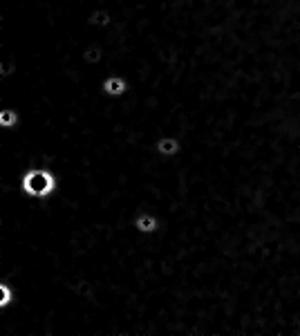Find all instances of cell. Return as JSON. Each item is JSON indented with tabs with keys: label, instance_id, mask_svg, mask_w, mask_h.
Here are the masks:
<instances>
[{
	"label": "cell",
	"instance_id": "obj_2",
	"mask_svg": "<svg viewBox=\"0 0 300 336\" xmlns=\"http://www.w3.org/2000/svg\"><path fill=\"white\" fill-rule=\"evenodd\" d=\"M157 148H159V153H162V155L170 157V155H177L179 143H177V139H173V137H164V139H159Z\"/></svg>",
	"mask_w": 300,
	"mask_h": 336
},
{
	"label": "cell",
	"instance_id": "obj_3",
	"mask_svg": "<svg viewBox=\"0 0 300 336\" xmlns=\"http://www.w3.org/2000/svg\"><path fill=\"white\" fill-rule=\"evenodd\" d=\"M137 224H139V231H146V233L157 229V220H155L153 215H141V218L137 220Z\"/></svg>",
	"mask_w": 300,
	"mask_h": 336
},
{
	"label": "cell",
	"instance_id": "obj_4",
	"mask_svg": "<svg viewBox=\"0 0 300 336\" xmlns=\"http://www.w3.org/2000/svg\"><path fill=\"white\" fill-rule=\"evenodd\" d=\"M106 90L108 92H121V90H126V85H123V81H119V79H110V81L106 83Z\"/></svg>",
	"mask_w": 300,
	"mask_h": 336
},
{
	"label": "cell",
	"instance_id": "obj_1",
	"mask_svg": "<svg viewBox=\"0 0 300 336\" xmlns=\"http://www.w3.org/2000/svg\"><path fill=\"white\" fill-rule=\"evenodd\" d=\"M21 186L29 197L45 199L56 191V177L47 168H31V170H27V173L23 175Z\"/></svg>",
	"mask_w": 300,
	"mask_h": 336
}]
</instances>
